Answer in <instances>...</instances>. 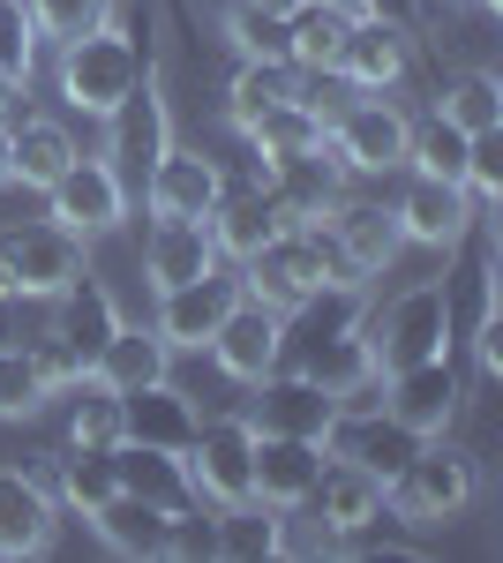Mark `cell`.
<instances>
[{"instance_id":"cell-12","label":"cell","mask_w":503,"mask_h":563,"mask_svg":"<svg viewBox=\"0 0 503 563\" xmlns=\"http://www.w3.org/2000/svg\"><path fill=\"white\" fill-rule=\"evenodd\" d=\"M414 76V31L406 15H353L346 31V53H338V84L346 90H398Z\"/></svg>"},{"instance_id":"cell-29","label":"cell","mask_w":503,"mask_h":563,"mask_svg":"<svg viewBox=\"0 0 503 563\" xmlns=\"http://www.w3.org/2000/svg\"><path fill=\"white\" fill-rule=\"evenodd\" d=\"M436 121L459 135H503V84L489 68H466L436 90Z\"/></svg>"},{"instance_id":"cell-41","label":"cell","mask_w":503,"mask_h":563,"mask_svg":"<svg viewBox=\"0 0 503 563\" xmlns=\"http://www.w3.org/2000/svg\"><path fill=\"white\" fill-rule=\"evenodd\" d=\"M15 301V271H8V249H0V308Z\"/></svg>"},{"instance_id":"cell-39","label":"cell","mask_w":503,"mask_h":563,"mask_svg":"<svg viewBox=\"0 0 503 563\" xmlns=\"http://www.w3.org/2000/svg\"><path fill=\"white\" fill-rule=\"evenodd\" d=\"M249 8H263V15H278V23H294V15L308 8V0H249Z\"/></svg>"},{"instance_id":"cell-33","label":"cell","mask_w":503,"mask_h":563,"mask_svg":"<svg viewBox=\"0 0 503 563\" xmlns=\"http://www.w3.org/2000/svg\"><path fill=\"white\" fill-rule=\"evenodd\" d=\"M113 488H121V481H113V459H84V451H76V459L53 466V504H61V511H84L90 519Z\"/></svg>"},{"instance_id":"cell-31","label":"cell","mask_w":503,"mask_h":563,"mask_svg":"<svg viewBox=\"0 0 503 563\" xmlns=\"http://www.w3.org/2000/svg\"><path fill=\"white\" fill-rule=\"evenodd\" d=\"M218 38L233 45V60H286V23L263 15V8H249V0H226Z\"/></svg>"},{"instance_id":"cell-5","label":"cell","mask_w":503,"mask_h":563,"mask_svg":"<svg viewBox=\"0 0 503 563\" xmlns=\"http://www.w3.org/2000/svg\"><path fill=\"white\" fill-rule=\"evenodd\" d=\"M181 481L196 511H241L255 504V429L249 413H210L196 421L188 451H181Z\"/></svg>"},{"instance_id":"cell-8","label":"cell","mask_w":503,"mask_h":563,"mask_svg":"<svg viewBox=\"0 0 503 563\" xmlns=\"http://www.w3.org/2000/svg\"><path fill=\"white\" fill-rule=\"evenodd\" d=\"M383 421H398V429L428 443V435H451L466 413V384L451 376V361H414V368H398V376H383V398H376Z\"/></svg>"},{"instance_id":"cell-16","label":"cell","mask_w":503,"mask_h":563,"mask_svg":"<svg viewBox=\"0 0 503 563\" xmlns=\"http://www.w3.org/2000/svg\"><path fill=\"white\" fill-rule=\"evenodd\" d=\"M308 511H316V526H324L331 541H361L369 526H383V474H369V466L324 451V474H316Z\"/></svg>"},{"instance_id":"cell-19","label":"cell","mask_w":503,"mask_h":563,"mask_svg":"<svg viewBox=\"0 0 503 563\" xmlns=\"http://www.w3.org/2000/svg\"><path fill=\"white\" fill-rule=\"evenodd\" d=\"M218 271V249H210L204 218H151L143 225V286L151 294H173L188 278H210Z\"/></svg>"},{"instance_id":"cell-27","label":"cell","mask_w":503,"mask_h":563,"mask_svg":"<svg viewBox=\"0 0 503 563\" xmlns=\"http://www.w3.org/2000/svg\"><path fill=\"white\" fill-rule=\"evenodd\" d=\"M128 443V398L106 384H76V406H68V451H84V459H113Z\"/></svg>"},{"instance_id":"cell-34","label":"cell","mask_w":503,"mask_h":563,"mask_svg":"<svg viewBox=\"0 0 503 563\" xmlns=\"http://www.w3.org/2000/svg\"><path fill=\"white\" fill-rule=\"evenodd\" d=\"M406 174H428V180H466V135L444 129L436 113L414 121V143H406Z\"/></svg>"},{"instance_id":"cell-3","label":"cell","mask_w":503,"mask_h":563,"mask_svg":"<svg viewBox=\"0 0 503 563\" xmlns=\"http://www.w3.org/2000/svg\"><path fill=\"white\" fill-rule=\"evenodd\" d=\"M473 496H481V481H473V459H466L451 435H428L406 451V466L383 481V519L414 526V533H436V526H451L473 511Z\"/></svg>"},{"instance_id":"cell-30","label":"cell","mask_w":503,"mask_h":563,"mask_svg":"<svg viewBox=\"0 0 503 563\" xmlns=\"http://www.w3.org/2000/svg\"><path fill=\"white\" fill-rule=\"evenodd\" d=\"M294 68L286 60H233V76H226V121L233 129H249L263 106H278V98H294Z\"/></svg>"},{"instance_id":"cell-7","label":"cell","mask_w":503,"mask_h":563,"mask_svg":"<svg viewBox=\"0 0 503 563\" xmlns=\"http://www.w3.org/2000/svg\"><path fill=\"white\" fill-rule=\"evenodd\" d=\"M45 218L61 225V233H76V241H106V233H121L128 225V180L121 166L106 158V151H76V166L45 188Z\"/></svg>"},{"instance_id":"cell-10","label":"cell","mask_w":503,"mask_h":563,"mask_svg":"<svg viewBox=\"0 0 503 563\" xmlns=\"http://www.w3.org/2000/svg\"><path fill=\"white\" fill-rule=\"evenodd\" d=\"M391 218H398V241L428 249V256H451L466 233L481 225V211H473V196H466L459 180H428V174H406Z\"/></svg>"},{"instance_id":"cell-37","label":"cell","mask_w":503,"mask_h":563,"mask_svg":"<svg viewBox=\"0 0 503 563\" xmlns=\"http://www.w3.org/2000/svg\"><path fill=\"white\" fill-rule=\"evenodd\" d=\"M466 196H473V211L489 218L503 203V143L496 135H466Z\"/></svg>"},{"instance_id":"cell-26","label":"cell","mask_w":503,"mask_h":563,"mask_svg":"<svg viewBox=\"0 0 503 563\" xmlns=\"http://www.w3.org/2000/svg\"><path fill=\"white\" fill-rule=\"evenodd\" d=\"M346 31H353V8L308 0V8H300L294 23H286V68H294V76H338Z\"/></svg>"},{"instance_id":"cell-35","label":"cell","mask_w":503,"mask_h":563,"mask_svg":"<svg viewBox=\"0 0 503 563\" xmlns=\"http://www.w3.org/2000/svg\"><path fill=\"white\" fill-rule=\"evenodd\" d=\"M121 15V0H31V23H39V45H68L98 31V23H113Z\"/></svg>"},{"instance_id":"cell-32","label":"cell","mask_w":503,"mask_h":563,"mask_svg":"<svg viewBox=\"0 0 503 563\" xmlns=\"http://www.w3.org/2000/svg\"><path fill=\"white\" fill-rule=\"evenodd\" d=\"M45 376L39 361H31V339L23 346H0V421H31V413H45Z\"/></svg>"},{"instance_id":"cell-2","label":"cell","mask_w":503,"mask_h":563,"mask_svg":"<svg viewBox=\"0 0 503 563\" xmlns=\"http://www.w3.org/2000/svg\"><path fill=\"white\" fill-rule=\"evenodd\" d=\"M135 84H143V53H135V31H128L121 15L84 31V38L53 45V90L84 121H113L128 98H135Z\"/></svg>"},{"instance_id":"cell-28","label":"cell","mask_w":503,"mask_h":563,"mask_svg":"<svg viewBox=\"0 0 503 563\" xmlns=\"http://www.w3.org/2000/svg\"><path fill=\"white\" fill-rule=\"evenodd\" d=\"M188 435H196V413H188V398L166 384H151V390H128V443H151V451H188Z\"/></svg>"},{"instance_id":"cell-17","label":"cell","mask_w":503,"mask_h":563,"mask_svg":"<svg viewBox=\"0 0 503 563\" xmlns=\"http://www.w3.org/2000/svg\"><path fill=\"white\" fill-rule=\"evenodd\" d=\"M233 301H241V278H226V263H218L210 278H188V286L158 294L151 331H158L173 353H204L210 339H218V323H226V308H233Z\"/></svg>"},{"instance_id":"cell-14","label":"cell","mask_w":503,"mask_h":563,"mask_svg":"<svg viewBox=\"0 0 503 563\" xmlns=\"http://www.w3.org/2000/svg\"><path fill=\"white\" fill-rule=\"evenodd\" d=\"M61 504H53V481L23 474V466H0V563H31L53 549L61 533Z\"/></svg>"},{"instance_id":"cell-1","label":"cell","mask_w":503,"mask_h":563,"mask_svg":"<svg viewBox=\"0 0 503 563\" xmlns=\"http://www.w3.org/2000/svg\"><path fill=\"white\" fill-rule=\"evenodd\" d=\"M241 271V294L263 308H278V316H300V308H316L324 294H361L353 278H346V263H338L331 233L324 225H278L249 263H233Z\"/></svg>"},{"instance_id":"cell-11","label":"cell","mask_w":503,"mask_h":563,"mask_svg":"<svg viewBox=\"0 0 503 563\" xmlns=\"http://www.w3.org/2000/svg\"><path fill=\"white\" fill-rule=\"evenodd\" d=\"M0 249H8V271H15V301H45V308H53L90 271L84 241H76V233H61L53 218L23 225V233H0Z\"/></svg>"},{"instance_id":"cell-18","label":"cell","mask_w":503,"mask_h":563,"mask_svg":"<svg viewBox=\"0 0 503 563\" xmlns=\"http://www.w3.org/2000/svg\"><path fill=\"white\" fill-rule=\"evenodd\" d=\"M316 474H324V443L316 435H255V504L263 511L300 519L308 496H316Z\"/></svg>"},{"instance_id":"cell-42","label":"cell","mask_w":503,"mask_h":563,"mask_svg":"<svg viewBox=\"0 0 503 563\" xmlns=\"http://www.w3.org/2000/svg\"><path fill=\"white\" fill-rule=\"evenodd\" d=\"M331 8H353V15H369V0H331Z\"/></svg>"},{"instance_id":"cell-23","label":"cell","mask_w":503,"mask_h":563,"mask_svg":"<svg viewBox=\"0 0 503 563\" xmlns=\"http://www.w3.org/2000/svg\"><path fill=\"white\" fill-rule=\"evenodd\" d=\"M173 519H188V511H166V504H151V496H128V488H113L98 511H90V533L113 549V556H166V533Z\"/></svg>"},{"instance_id":"cell-40","label":"cell","mask_w":503,"mask_h":563,"mask_svg":"<svg viewBox=\"0 0 503 563\" xmlns=\"http://www.w3.org/2000/svg\"><path fill=\"white\" fill-rule=\"evenodd\" d=\"M15 188V166H8V121H0V196Z\"/></svg>"},{"instance_id":"cell-38","label":"cell","mask_w":503,"mask_h":563,"mask_svg":"<svg viewBox=\"0 0 503 563\" xmlns=\"http://www.w3.org/2000/svg\"><path fill=\"white\" fill-rule=\"evenodd\" d=\"M23 90H31V84H15V76L0 68V121H15V106H23Z\"/></svg>"},{"instance_id":"cell-24","label":"cell","mask_w":503,"mask_h":563,"mask_svg":"<svg viewBox=\"0 0 503 563\" xmlns=\"http://www.w3.org/2000/svg\"><path fill=\"white\" fill-rule=\"evenodd\" d=\"M241 135H249L255 166L278 174V166H294V158H308V151H324V113L300 106V98H278V106H263Z\"/></svg>"},{"instance_id":"cell-36","label":"cell","mask_w":503,"mask_h":563,"mask_svg":"<svg viewBox=\"0 0 503 563\" xmlns=\"http://www.w3.org/2000/svg\"><path fill=\"white\" fill-rule=\"evenodd\" d=\"M0 68L15 84H31L39 68V23H31V0H0Z\"/></svg>"},{"instance_id":"cell-21","label":"cell","mask_w":503,"mask_h":563,"mask_svg":"<svg viewBox=\"0 0 503 563\" xmlns=\"http://www.w3.org/2000/svg\"><path fill=\"white\" fill-rule=\"evenodd\" d=\"M173 376V346L151 331V323H113L106 331V346L90 353V384H106V390H151V384H166Z\"/></svg>"},{"instance_id":"cell-6","label":"cell","mask_w":503,"mask_h":563,"mask_svg":"<svg viewBox=\"0 0 503 563\" xmlns=\"http://www.w3.org/2000/svg\"><path fill=\"white\" fill-rule=\"evenodd\" d=\"M361 346L383 376L414 368V361H451V286L444 278H420L406 294H391L376 308V323L361 331Z\"/></svg>"},{"instance_id":"cell-25","label":"cell","mask_w":503,"mask_h":563,"mask_svg":"<svg viewBox=\"0 0 503 563\" xmlns=\"http://www.w3.org/2000/svg\"><path fill=\"white\" fill-rule=\"evenodd\" d=\"M204 225H210V249H218V263H249L255 249L278 233V203H271V188H263V180H255V188H241V196L226 188V196L210 203Z\"/></svg>"},{"instance_id":"cell-20","label":"cell","mask_w":503,"mask_h":563,"mask_svg":"<svg viewBox=\"0 0 503 563\" xmlns=\"http://www.w3.org/2000/svg\"><path fill=\"white\" fill-rule=\"evenodd\" d=\"M255 390H263V398L249 406V429L255 435H316V443L331 435L338 406H331V390L316 384V376H278V368H271Z\"/></svg>"},{"instance_id":"cell-4","label":"cell","mask_w":503,"mask_h":563,"mask_svg":"<svg viewBox=\"0 0 503 563\" xmlns=\"http://www.w3.org/2000/svg\"><path fill=\"white\" fill-rule=\"evenodd\" d=\"M406 143H414V113L391 90H361V98L331 106V121H324V151L338 158L346 180L406 174Z\"/></svg>"},{"instance_id":"cell-15","label":"cell","mask_w":503,"mask_h":563,"mask_svg":"<svg viewBox=\"0 0 503 563\" xmlns=\"http://www.w3.org/2000/svg\"><path fill=\"white\" fill-rule=\"evenodd\" d=\"M324 233H331V249H338V263H346L353 286L383 278V271L398 263V249H406L391 203H369V196H338V211L324 218Z\"/></svg>"},{"instance_id":"cell-9","label":"cell","mask_w":503,"mask_h":563,"mask_svg":"<svg viewBox=\"0 0 503 563\" xmlns=\"http://www.w3.org/2000/svg\"><path fill=\"white\" fill-rule=\"evenodd\" d=\"M286 323H294V316H278V308H263V301H249V294H241V301L226 308V323H218V339H210V361H218V376H226V384H263V376H271V368H286Z\"/></svg>"},{"instance_id":"cell-22","label":"cell","mask_w":503,"mask_h":563,"mask_svg":"<svg viewBox=\"0 0 503 563\" xmlns=\"http://www.w3.org/2000/svg\"><path fill=\"white\" fill-rule=\"evenodd\" d=\"M76 129L61 121V113H23V121H8V166H15V188H31L45 196L53 180L76 166Z\"/></svg>"},{"instance_id":"cell-13","label":"cell","mask_w":503,"mask_h":563,"mask_svg":"<svg viewBox=\"0 0 503 563\" xmlns=\"http://www.w3.org/2000/svg\"><path fill=\"white\" fill-rule=\"evenodd\" d=\"M218 196H226L218 158L196 151V143H181V135H173L166 151L151 158V174H143V203H151V218H210Z\"/></svg>"}]
</instances>
